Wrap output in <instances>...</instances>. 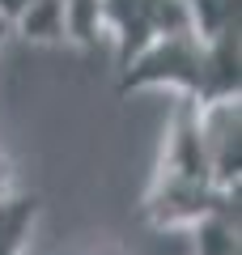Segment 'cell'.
Instances as JSON below:
<instances>
[{
  "label": "cell",
  "instance_id": "2",
  "mask_svg": "<svg viewBox=\"0 0 242 255\" xmlns=\"http://www.w3.org/2000/svg\"><path fill=\"white\" fill-rule=\"evenodd\" d=\"M119 90H174L200 107L238 98V30L225 34H183L149 43L132 64L119 68Z\"/></svg>",
  "mask_w": 242,
  "mask_h": 255
},
{
  "label": "cell",
  "instance_id": "4",
  "mask_svg": "<svg viewBox=\"0 0 242 255\" xmlns=\"http://www.w3.org/2000/svg\"><path fill=\"white\" fill-rule=\"evenodd\" d=\"M34 217H38V196H21V191L0 196V255H21Z\"/></svg>",
  "mask_w": 242,
  "mask_h": 255
},
{
  "label": "cell",
  "instance_id": "1",
  "mask_svg": "<svg viewBox=\"0 0 242 255\" xmlns=\"http://www.w3.org/2000/svg\"><path fill=\"white\" fill-rule=\"evenodd\" d=\"M238 204V187H225L217 174V157L204 132V115L200 102L174 98L170 132L161 145L153 183L144 191V221L153 230H191L196 221H204L208 213Z\"/></svg>",
  "mask_w": 242,
  "mask_h": 255
},
{
  "label": "cell",
  "instance_id": "5",
  "mask_svg": "<svg viewBox=\"0 0 242 255\" xmlns=\"http://www.w3.org/2000/svg\"><path fill=\"white\" fill-rule=\"evenodd\" d=\"M196 255H242L238 243V204L208 213L204 221H196Z\"/></svg>",
  "mask_w": 242,
  "mask_h": 255
},
{
  "label": "cell",
  "instance_id": "3",
  "mask_svg": "<svg viewBox=\"0 0 242 255\" xmlns=\"http://www.w3.org/2000/svg\"><path fill=\"white\" fill-rule=\"evenodd\" d=\"M94 21H98V38L111 34L115 43V68L132 64L157 38L200 30L191 0H94Z\"/></svg>",
  "mask_w": 242,
  "mask_h": 255
}]
</instances>
